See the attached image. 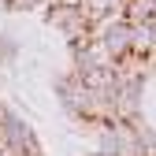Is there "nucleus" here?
I'll list each match as a JSON object with an SVG mask.
<instances>
[{
	"label": "nucleus",
	"mask_w": 156,
	"mask_h": 156,
	"mask_svg": "<svg viewBox=\"0 0 156 156\" xmlns=\"http://www.w3.org/2000/svg\"><path fill=\"white\" fill-rule=\"evenodd\" d=\"M123 19L126 23H152L156 19V0H123Z\"/></svg>",
	"instance_id": "nucleus-2"
},
{
	"label": "nucleus",
	"mask_w": 156,
	"mask_h": 156,
	"mask_svg": "<svg viewBox=\"0 0 156 156\" xmlns=\"http://www.w3.org/2000/svg\"><path fill=\"white\" fill-rule=\"evenodd\" d=\"M156 41V30L152 23H130V52L134 56H152V45Z\"/></svg>",
	"instance_id": "nucleus-1"
},
{
	"label": "nucleus",
	"mask_w": 156,
	"mask_h": 156,
	"mask_svg": "<svg viewBox=\"0 0 156 156\" xmlns=\"http://www.w3.org/2000/svg\"><path fill=\"white\" fill-rule=\"evenodd\" d=\"M0 4H8V0H0Z\"/></svg>",
	"instance_id": "nucleus-4"
},
{
	"label": "nucleus",
	"mask_w": 156,
	"mask_h": 156,
	"mask_svg": "<svg viewBox=\"0 0 156 156\" xmlns=\"http://www.w3.org/2000/svg\"><path fill=\"white\" fill-rule=\"evenodd\" d=\"M82 8L86 15H89V23L93 19H101V15H108V11H115V8H123V0H82Z\"/></svg>",
	"instance_id": "nucleus-3"
}]
</instances>
